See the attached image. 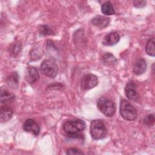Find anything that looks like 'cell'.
Segmentation results:
<instances>
[{
    "label": "cell",
    "instance_id": "277c9868",
    "mask_svg": "<svg viewBox=\"0 0 155 155\" xmlns=\"http://www.w3.org/2000/svg\"><path fill=\"white\" fill-rule=\"evenodd\" d=\"M120 114L127 120H133L137 116V113L134 107L125 99H122L120 101Z\"/></svg>",
    "mask_w": 155,
    "mask_h": 155
},
{
    "label": "cell",
    "instance_id": "52a82bcc",
    "mask_svg": "<svg viewBox=\"0 0 155 155\" xmlns=\"http://www.w3.org/2000/svg\"><path fill=\"white\" fill-rule=\"evenodd\" d=\"M23 129L27 132L31 133L35 136H38L40 131L39 125L32 119H28L24 122Z\"/></svg>",
    "mask_w": 155,
    "mask_h": 155
},
{
    "label": "cell",
    "instance_id": "d6986e66",
    "mask_svg": "<svg viewBox=\"0 0 155 155\" xmlns=\"http://www.w3.org/2000/svg\"><path fill=\"white\" fill-rule=\"evenodd\" d=\"M143 122L145 125L151 127L154 125V114H148L147 116H145L143 120Z\"/></svg>",
    "mask_w": 155,
    "mask_h": 155
},
{
    "label": "cell",
    "instance_id": "3957f363",
    "mask_svg": "<svg viewBox=\"0 0 155 155\" xmlns=\"http://www.w3.org/2000/svg\"><path fill=\"white\" fill-rule=\"evenodd\" d=\"M107 128L104 122L100 119L94 120L90 125V134L95 140H99L105 137L107 135Z\"/></svg>",
    "mask_w": 155,
    "mask_h": 155
},
{
    "label": "cell",
    "instance_id": "44dd1931",
    "mask_svg": "<svg viewBox=\"0 0 155 155\" xmlns=\"http://www.w3.org/2000/svg\"><path fill=\"white\" fill-rule=\"evenodd\" d=\"M21 44H19L18 42H15V44H13L11 47L10 48V50L11 51L12 54H18L20 50H21Z\"/></svg>",
    "mask_w": 155,
    "mask_h": 155
},
{
    "label": "cell",
    "instance_id": "9c48e42d",
    "mask_svg": "<svg viewBox=\"0 0 155 155\" xmlns=\"http://www.w3.org/2000/svg\"><path fill=\"white\" fill-rule=\"evenodd\" d=\"M25 78L26 81L30 83L33 84L36 82L39 78V74L38 70L34 67H28L27 68Z\"/></svg>",
    "mask_w": 155,
    "mask_h": 155
},
{
    "label": "cell",
    "instance_id": "9a60e30c",
    "mask_svg": "<svg viewBox=\"0 0 155 155\" xmlns=\"http://www.w3.org/2000/svg\"><path fill=\"white\" fill-rule=\"evenodd\" d=\"M101 12L105 15H111L115 13L113 5L110 1H107L102 4Z\"/></svg>",
    "mask_w": 155,
    "mask_h": 155
},
{
    "label": "cell",
    "instance_id": "30bf717a",
    "mask_svg": "<svg viewBox=\"0 0 155 155\" xmlns=\"http://www.w3.org/2000/svg\"><path fill=\"white\" fill-rule=\"evenodd\" d=\"M110 18L104 16L97 15L94 17L91 20V23L93 25L99 28H104L108 26L110 23Z\"/></svg>",
    "mask_w": 155,
    "mask_h": 155
},
{
    "label": "cell",
    "instance_id": "e0dca14e",
    "mask_svg": "<svg viewBox=\"0 0 155 155\" xmlns=\"http://www.w3.org/2000/svg\"><path fill=\"white\" fill-rule=\"evenodd\" d=\"M103 61L106 65H111L116 63V59L111 53H107L103 56Z\"/></svg>",
    "mask_w": 155,
    "mask_h": 155
},
{
    "label": "cell",
    "instance_id": "7c38bea8",
    "mask_svg": "<svg viewBox=\"0 0 155 155\" xmlns=\"http://www.w3.org/2000/svg\"><path fill=\"white\" fill-rule=\"evenodd\" d=\"M120 39L119 35L116 32H111L107 34L103 39L102 44L105 45H113L117 44Z\"/></svg>",
    "mask_w": 155,
    "mask_h": 155
},
{
    "label": "cell",
    "instance_id": "5b68a950",
    "mask_svg": "<svg viewBox=\"0 0 155 155\" xmlns=\"http://www.w3.org/2000/svg\"><path fill=\"white\" fill-rule=\"evenodd\" d=\"M41 71L44 75L53 78L58 73V66L56 62L52 59H45L42 61L41 65Z\"/></svg>",
    "mask_w": 155,
    "mask_h": 155
},
{
    "label": "cell",
    "instance_id": "6da1fadb",
    "mask_svg": "<svg viewBox=\"0 0 155 155\" xmlns=\"http://www.w3.org/2000/svg\"><path fill=\"white\" fill-rule=\"evenodd\" d=\"M85 128V123L81 119H74L66 121L63 128L66 133L70 136H77Z\"/></svg>",
    "mask_w": 155,
    "mask_h": 155
},
{
    "label": "cell",
    "instance_id": "ffe728a7",
    "mask_svg": "<svg viewBox=\"0 0 155 155\" xmlns=\"http://www.w3.org/2000/svg\"><path fill=\"white\" fill-rule=\"evenodd\" d=\"M39 33L43 36L53 34V31L47 25H42L39 28Z\"/></svg>",
    "mask_w": 155,
    "mask_h": 155
},
{
    "label": "cell",
    "instance_id": "8fae6325",
    "mask_svg": "<svg viewBox=\"0 0 155 155\" xmlns=\"http://www.w3.org/2000/svg\"><path fill=\"white\" fill-rule=\"evenodd\" d=\"M13 109L8 105H2L0 109V120L1 122L8 121L12 116Z\"/></svg>",
    "mask_w": 155,
    "mask_h": 155
},
{
    "label": "cell",
    "instance_id": "4fadbf2b",
    "mask_svg": "<svg viewBox=\"0 0 155 155\" xmlns=\"http://www.w3.org/2000/svg\"><path fill=\"white\" fill-rule=\"evenodd\" d=\"M147 69L146 61L143 59H139L136 61L133 67V72L137 74L140 75L143 74Z\"/></svg>",
    "mask_w": 155,
    "mask_h": 155
},
{
    "label": "cell",
    "instance_id": "ba28073f",
    "mask_svg": "<svg viewBox=\"0 0 155 155\" xmlns=\"http://www.w3.org/2000/svg\"><path fill=\"white\" fill-rule=\"evenodd\" d=\"M125 93L127 97L130 100L136 101L139 97V95L136 90V85L133 82H130L126 85L125 88Z\"/></svg>",
    "mask_w": 155,
    "mask_h": 155
},
{
    "label": "cell",
    "instance_id": "ac0fdd59",
    "mask_svg": "<svg viewBox=\"0 0 155 155\" xmlns=\"http://www.w3.org/2000/svg\"><path fill=\"white\" fill-rule=\"evenodd\" d=\"M7 82L10 85L15 86V84H18V76L16 72H13L7 79Z\"/></svg>",
    "mask_w": 155,
    "mask_h": 155
},
{
    "label": "cell",
    "instance_id": "603a6c76",
    "mask_svg": "<svg viewBox=\"0 0 155 155\" xmlns=\"http://www.w3.org/2000/svg\"><path fill=\"white\" fill-rule=\"evenodd\" d=\"M134 6L136 8H142L145 6L146 1H140V0H136L133 2Z\"/></svg>",
    "mask_w": 155,
    "mask_h": 155
},
{
    "label": "cell",
    "instance_id": "5bb4252c",
    "mask_svg": "<svg viewBox=\"0 0 155 155\" xmlns=\"http://www.w3.org/2000/svg\"><path fill=\"white\" fill-rule=\"evenodd\" d=\"M1 102L2 104L7 102H10L15 99V95L9 92L6 89H1Z\"/></svg>",
    "mask_w": 155,
    "mask_h": 155
},
{
    "label": "cell",
    "instance_id": "7a4b0ae2",
    "mask_svg": "<svg viewBox=\"0 0 155 155\" xmlns=\"http://www.w3.org/2000/svg\"><path fill=\"white\" fill-rule=\"evenodd\" d=\"M98 109L105 116L111 117L116 111V105L113 101L106 97H101L97 102Z\"/></svg>",
    "mask_w": 155,
    "mask_h": 155
},
{
    "label": "cell",
    "instance_id": "7402d4cb",
    "mask_svg": "<svg viewBox=\"0 0 155 155\" xmlns=\"http://www.w3.org/2000/svg\"><path fill=\"white\" fill-rule=\"evenodd\" d=\"M66 154H70V155H78V154H83L84 153L78 148H71L67 150V151H66Z\"/></svg>",
    "mask_w": 155,
    "mask_h": 155
},
{
    "label": "cell",
    "instance_id": "2e32d148",
    "mask_svg": "<svg viewBox=\"0 0 155 155\" xmlns=\"http://www.w3.org/2000/svg\"><path fill=\"white\" fill-rule=\"evenodd\" d=\"M145 51L147 53L151 56H154L155 51H154V38H152L150 39L145 46Z\"/></svg>",
    "mask_w": 155,
    "mask_h": 155
},
{
    "label": "cell",
    "instance_id": "8992f818",
    "mask_svg": "<svg viewBox=\"0 0 155 155\" xmlns=\"http://www.w3.org/2000/svg\"><path fill=\"white\" fill-rule=\"evenodd\" d=\"M98 84V79L96 75L93 74H85L81 79V86L84 90H88L95 87Z\"/></svg>",
    "mask_w": 155,
    "mask_h": 155
}]
</instances>
